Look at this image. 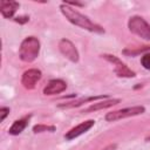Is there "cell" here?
I'll use <instances>...</instances> for the list:
<instances>
[{
	"label": "cell",
	"instance_id": "cell-12",
	"mask_svg": "<svg viewBox=\"0 0 150 150\" xmlns=\"http://www.w3.org/2000/svg\"><path fill=\"white\" fill-rule=\"evenodd\" d=\"M108 98V96L105 95H100V96H89V97H82L77 101H73V102H67L64 104H60L59 107L60 108H74V107H79L86 102H89V101H96V100H105Z\"/></svg>",
	"mask_w": 150,
	"mask_h": 150
},
{
	"label": "cell",
	"instance_id": "cell-3",
	"mask_svg": "<svg viewBox=\"0 0 150 150\" xmlns=\"http://www.w3.org/2000/svg\"><path fill=\"white\" fill-rule=\"evenodd\" d=\"M128 27L132 34L139 36L145 41L150 40V25L142 16H131L128 21Z\"/></svg>",
	"mask_w": 150,
	"mask_h": 150
},
{
	"label": "cell",
	"instance_id": "cell-9",
	"mask_svg": "<svg viewBox=\"0 0 150 150\" xmlns=\"http://www.w3.org/2000/svg\"><path fill=\"white\" fill-rule=\"evenodd\" d=\"M66 88H67V83L63 80H60V79L50 80L47 83V86L43 88V94L45 95H56V94L64 91Z\"/></svg>",
	"mask_w": 150,
	"mask_h": 150
},
{
	"label": "cell",
	"instance_id": "cell-6",
	"mask_svg": "<svg viewBox=\"0 0 150 150\" xmlns=\"http://www.w3.org/2000/svg\"><path fill=\"white\" fill-rule=\"evenodd\" d=\"M103 57L115 64V73L117 74V76H120V77H134L135 76V73L131 69H129L122 61H120L115 55L105 54V55H103Z\"/></svg>",
	"mask_w": 150,
	"mask_h": 150
},
{
	"label": "cell",
	"instance_id": "cell-7",
	"mask_svg": "<svg viewBox=\"0 0 150 150\" xmlns=\"http://www.w3.org/2000/svg\"><path fill=\"white\" fill-rule=\"evenodd\" d=\"M41 79V71L39 69H28L22 74L21 77V84L26 89H33L35 88L36 83Z\"/></svg>",
	"mask_w": 150,
	"mask_h": 150
},
{
	"label": "cell",
	"instance_id": "cell-5",
	"mask_svg": "<svg viewBox=\"0 0 150 150\" xmlns=\"http://www.w3.org/2000/svg\"><path fill=\"white\" fill-rule=\"evenodd\" d=\"M59 49L62 53L63 56H66L68 60L71 62H77L79 61V52L74 43L67 39H62L59 42Z\"/></svg>",
	"mask_w": 150,
	"mask_h": 150
},
{
	"label": "cell",
	"instance_id": "cell-13",
	"mask_svg": "<svg viewBox=\"0 0 150 150\" xmlns=\"http://www.w3.org/2000/svg\"><path fill=\"white\" fill-rule=\"evenodd\" d=\"M29 118H30V116H25V117H22V118H20V120H16V121L12 124V127L9 128L8 132H9L11 135H19V134H21V132L25 130V128L27 127Z\"/></svg>",
	"mask_w": 150,
	"mask_h": 150
},
{
	"label": "cell",
	"instance_id": "cell-8",
	"mask_svg": "<svg viewBox=\"0 0 150 150\" xmlns=\"http://www.w3.org/2000/svg\"><path fill=\"white\" fill-rule=\"evenodd\" d=\"M94 124H95V121H94V120L84 121V122H82L81 124H79V125H76V127H74V128H71V129L64 135V138L68 139V141L74 139V138H76V137H79L80 135L87 132Z\"/></svg>",
	"mask_w": 150,
	"mask_h": 150
},
{
	"label": "cell",
	"instance_id": "cell-14",
	"mask_svg": "<svg viewBox=\"0 0 150 150\" xmlns=\"http://www.w3.org/2000/svg\"><path fill=\"white\" fill-rule=\"evenodd\" d=\"M141 63H142V66H143L145 69L150 70V53H145V54L142 56Z\"/></svg>",
	"mask_w": 150,
	"mask_h": 150
},
{
	"label": "cell",
	"instance_id": "cell-10",
	"mask_svg": "<svg viewBox=\"0 0 150 150\" xmlns=\"http://www.w3.org/2000/svg\"><path fill=\"white\" fill-rule=\"evenodd\" d=\"M19 2L16 1H6V0H2L0 2V12L2 14L4 18L6 19H11L13 18L14 13L16 12V9L19 8Z\"/></svg>",
	"mask_w": 150,
	"mask_h": 150
},
{
	"label": "cell",
	"instance_id": "cell-16",
	"mask_svg": "<svg viewBox=\"0 0 150 150\" xmlns=\"http://www.w3.org/2000/svg\"><path fill=\"white\" fill-rule=\"evenodd\" d=\"M8 112H9V108H6V107H1L0 108V114H1V121H4L5 118H6V116L8 115Z\"/></svg>",
	"mask_w": 150,
	"mask_h": 150
},
{
	"label": "cell",
	"instance_id": "cell-2",
	"mask_svg": "<svg viewBox=\"0 0 150 150\" xmlns=\"http://www.w3.org/2000/svg\"><path fill=\"white\" fill-rule=\"evenodd\" d=\"M40 53V41L35 36L26 38L20 46L19 56L23 62H33L38 59Z\"/></svg>",
	"mask_w": 150,
	"mask_h": 150
},
{
	"label": "cell",
	"instance_id": "cell-1",
	"mask_svg": "<svg viewBox=\"0 0 150 150\" xmlns=\"http://www.w3.org/2000/svg\"><path fill=\"white\" fill-rule=\"evenodd\" d=\"M60 9H61V13L66 16V19L69 22H71L73 25L79 26V27H81L83 29H87L89 32H93V33H97V34H103L104 33V29L100 25L93 22L88 16L81 14L80 12H77L76 9L70 7L68 4H66V2L61 4Z\"/></svg>",
	"mask_w": 150,
	"mask_h": 150
},
{
	"label": "cell",
	"instance_id": "cell-4",
	"mask_svg": "<svg viewBox=\"0 0 150 150\" xmlns=\"http://www.w3.org/2000/svg\"><path fill=\"white\" fill-rule=\"evenodd\" d=\"M145 111V108L142 105H135V107H129V108H124V109H120V110H115L111 112H108L105 115V120L109 122H114V121H118V120H123L127 117H131V116H137L141 115Z\"/></svg>",
	"mask_w": 150,
	"mask_h": 150
},
{
	"label": "cell",
	"instance_id": "cell-18",
	"mask_svg": "<svg viewBox=\"0 0 150 150\" xmlns=\"http://www.w3.org/2000/svg\"><path fill=\"white\" fill-rule=\"evenodd\" d=\"M146 141H150V137H146Z\"/></svg>",
	"mask_w": 150,
	"mask_h": 150
},
{
	"label": "cell",
	"instance_id": "cell-15",
	"mask_svg": "<svg viewBox=\"0 0 150 150\" xmlns=\"http://www.w3.org/2000/svg\"><path fill=\"white\" fill-rule=\"evenodd\" d=\"M33 130H34V132H41V131H47V130L54 131L55 130V127H48V125H41V124H39V125H35L33 128Z\"/></svg>",
	"mask_w": 150,
	"mask_h": 150
},
{
	"label": "cell",
	"instance_id": "cell-17",
	"mask_svg": "<svg viewBox=\"0 0 150 150\" xmlns=\"http://www.w3.org/2000/svg\"><path fill=\"white\" fill-rule=\"evenodd\" d=\"M116 146H117L116 144H109L108 146H105V148H104V149H102V150H115V149H116Z\"/></svg>",
	"mask_w": 150,
	"mask_h": 150
},
{
	"label": "cell",
	"instance_id": "cell-11",
	"mask_svg": "<svg viewBox=\"0 0 150 150\" xmlns=\"http://www.w3.org/2000/svg\"><path fill=\"white\" fill-rule=\"evenodd\" d=\"M120 102H121V100H118V98H105V100H103L101 102L91 104L90 107L84 109L83 112H91V111H96V110H100V109H105V108L112 107V105H115V104H117Z\"/></svg>",
	"mask_w": 150,
	"mask_h": 150
}]
</instances>
